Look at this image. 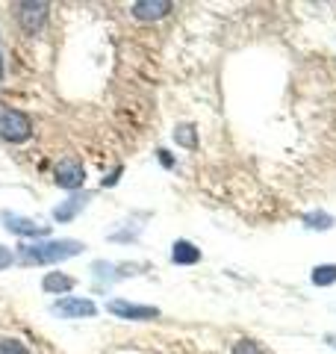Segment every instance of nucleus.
Here are the masks:
<instances>
[{
    "label": "nucleus",
    "mask_w": 336,
    "mask_h": 354,
    "mask_svg": "<svg viewBox=\"0 0 336 354\" xmlns=\"http://www.w3.org/2000/svg\"><path fill=\"white\" fill-rule=\"evenodd\" d=\"M83 242L77 239H41V242H30V245H21L15 260L21 266H50V263H62L71 260L77 254H83Z\"/></svg>",
    "instance_id": "f257e3e1"
},
{
    "label": "nucleus",
    "mask_w": 336,
    "mask_h": 354,
    "mask_svg": "<svg viewBox=\"0 0 336 354\" xmlns=\"http://www.w3.org/2000/svg\"><path fill=\"white\" fill-rule=\"evenodd\" d=\"M0 136L6 142H27L32 136V121L27 113H21V109H0Z\"/></svg>",
    "instance_id": "f03ea898"
},
{
    "label": "nucleus",
    "mask_w": 336,
    "mask_h": 354,
    "mask_svg": "<svg viewBox=\"0 0 336 354\" xmlns=\"http://www.w3.org/2000/svg\"><path fill=\"white\" fill-rule=\"evenodd\" d=\"M15 18L24 32L36 36L48 21V3H36V0H24V3H15Z\"/></svg>",
    "instance_id": "7ed1b4c3"
},
{
    "label": "nucleus",
    "mask_w": 336,
    "mask_h": 354,
    "mask_svg": "<svg viewBox=\"0 0 336 354\" xmlns=\"http://www.w3.org/2000/svg\"><path fill=\"white\" fill-rule=\"evenodd\" d=\"M50 313L59 316V319H92L97 313V307H95V301H88V298L65 295L59 301L50 304Z\"/></svg>",
    "instance_id": "20e7f679"
},
{
    "label": "nucleus",
    "mask_w": 336,
    "mask_h": 354,
    "mask_svg": "<svg viewBox=\"0 0 336 354\" xmlns=\"http://www.w3.org/2000/svg\"><path fill=\"white\" fill-rule=\"evenodd\" d=\"M53 180H56V186H62V189H68V192L80 189V186L86 183V169H83V162H80V160H74V157L62 160V162H56Z\"/></svg>",
    "instance_id": "39448f33"
},
{
    "label": "nucleus",
    "mask_w": 336,
    "mask_h": 354,
    "mask_svg": "<svg viewBox=\"0 0 336 354\" xmlns=\"http://www.w3.org/2000/svg\"><path fill=\"white\" fill-rule=\"evenodd\" d=\"M0 221L6 225L9 234H18V236H48L50 234V225H41V221H36V218L9 213V209L0 213Z\"/></svg>",
    "instance_id": "423d86ee"
},
{
    "label": "nucleus",
    "mask_w": 336,
    "mask_h": 354,
    "mask_svg": "<svg viewBox=\"0 0 336 354\" xmlns=\"http://www.w3.org/2000/svg\"><path fill=\"white\" fill-rule=\"evenodd\" d=\"M106 310L112 316H118V319H130V322H148V319L160 316V310L156 307L130 304V301H124V298H112V301H106Z\"/></svg>",
    "instance_id": "0eeeda50"
},
{
    "label": "nucleus",
    "mask_w": 336,
    "mask_h": 354,
    "mask_svg": "<svg viewBox=\"0 0 336 354\" xmlns=\"http://www.w3.org/2000/svg\"><path fill=\"white\" fill-rule=\"evenodd\" d=\"M88 201H92V195L88 192H74L71 198H65L62 204L53 207V221H59V225H65V221H71L83 213V209L88 207Z\"/></svg>",
    "instance_id": "6e6552de"
},
{
    "label": "nucleus",
    "mask_w": 336,
    "mask_h": 354,
    "mask_svg": "<svg viewBox=\"0 0 336 354\" xmlns=\"http://www.w3.org/2000/svg\"><path fill=\"white\" fill-rule=\"evenodd\" d=\"M130 12L139 21H160L171 12V3L168 0H139V3L130 6Z\"/></svg>",
    "instance_id": "1a4fd4ad"
},
{
    "label": "nucleus",
    "mask_w": 336,
    "mask_h": 354,
    "mask_svg": "<svg viewBox=\"0 0 336 354\" xmlns=\"http://www.w3.org/2000/svg\"><path fill=\"white\" fill-rule=\"evenodd\" d=\"M133 269H139V266H115V263H104V260H97V263L92 266L95 278H97V281H106V286L115 283V281H121V278H127V274H136Z\"/></svg>",
    "instance_id": "9d476101"
},
{
    "label": "nucleus",
    "mask_w": 336,
    "mask_h": 354,
    "mask_svg": "<svg viewBox=\"0 0 336 354\" xmlns=\"http://www.w3.org/2000/svg\"><path fill=\"white\" fill-rule=\"evenodd\" d=\"M200 260V248H195L189 239H177L171 245V263L174 266H195Z\"/></svg>",
    "instance_id": "9b49d317"
},
{
    "label": "nucleus",
    "mask_w": 336,
    "mask_h": 354,
    "mask_svg": "<svg viewBox=\"0 0 336 354\" xmlns=\"http://www.w3.org/2000/svg\"><path fill=\"white\" fill-rule=\"evenodd\" d=\"M41 290L50 295H65L74 290V278H68V274H62V272H48L41 281Z\"/></svg>",
    "instance_id": "f8f14e48"
},
{
    "label": "nucleus",
    "mask_w": 336,
    "mask_h": 354,
    "mask_svg": "<svg viewBox=\"0 0 336 354\" xmlns=\"http://www.w3.org/2000/svg\"><path fill=\"white\" fill-rule=\"evenodd\" d=\"M301 221H304V227H310V230H330L336 225V218L330 213H324V209H312V213H307Z\"/></svg>",
    "instance_id": "ddd939ff"
},
{
    "label": "nucleus",
    "mask_w": 336,
    "mask_h": 354,
    "mask_svg": "<svg viewBox=\"0 0 336 354\" xmlns=\"http://www.w3.org/2000/svg\"><path fill=\"white\" fill-rule=\"evenodd\" d=\"M174 142L180 148L195 151L198 148V130H195V124H177L174 127Z\"/></svg>",
    "instance_id": "4468645a"
},
{
    "label": "nucleus",
    "mask_w": 336,
    "mask_h": 354,
    "mask_svg": "<svg viewBox=\"0 0 336 354\" xmlns=\"http://www.w3.org/2000/svg\"><path fill=\"white\" fill-rule=\"evenodd\" d=\"M310 281L316 286H333L336 283V263H324V266H316L310 274Z\"/></svg>",
    "instance_id": "2eb2a0df"
},
{
    "label": "nucleus",
    "mask_w": 336,
    "mask_h": 354,
    "mask_svg": "<svg viewBox=\"0 0 336 354\" xmlns=\"http://www.w3.org/2000/svg\"><path fill=\"white\" fill-rule=\"evenodd\" d=\"M0 354H30V348L15 337H0Z\"/></svg>",
    "instance_id": "dca6fc26"
},
{
    "label": "nucleus",
    "mask_w": 336,
    "mask_h": 354,
    "mask_svg": "<svg viewBox=\"0 0 336 354\" xmlns=\"http://www.w3.org/2000/svg\"><path fill=\"white\" fill-rule=\"evenodd\" d=\"M233 354H263V348L256 346L254 339H239L236 346H233Z\"/></svg>",
    "instance_id": "f3484780"
},
{
    "label": "nucleus",
    "mask_w": 336,
    "mask_h": 354,
    "mask_svg": "<svg viewBox=\"0 0 336 354\" xmlns=\"http://www.w3.org/2000/svg\"><path fill=\"white\" fill-rule=\"evenodd\" d=\"M12 263H15V254L9 251V248H3V245H0V272H3L6 266H12Z\"/></svg>",
    "instance_id": "a211bd4d"
},
{
    "label": "nucleus",
    "mask_w": 336,
    "mask_h": 354,
    "mask_svg": "<svg viewBox=\"0 0 336 354\" xmlns=\"http://www.w3.org/2000/svg\"><path fill=\"white\" fill-rule=\"evenodd\" d=\"M156 153H160V162L165 165V169H174V160H171V157H168V151H162V148H160V151H156Z\"/></svg>",
    "instance_id": "6ab92c4d"
},
{
    "label": "nucleus",
    "mask_w": 336,
    "mask_h": 354,
    "mask_svg": "<svg viewBox=\"0 0 336 354\" xmlns=\"http://www.w3.org/2000/svg\"><path fill=\"white\" fill-rule=\"evenodd\" d=\"M118 177H121V169H115L109 177H104V189H106V186H115V183H118Z\"/></svg>",
    "instance_id": "aec40b11"
},
{
    "label": "nucleus",
    "mask_w": 336,
    "mask_h": 354,
    "mask_svg": "<svg viewBox=\"0 0 336 354\" xmlns=\"http://www.w3.org/2000/svg\"><path fill=\"white\" fill-rule=\"evenodd\" d=\"M328 342H330V346L336 348V334H328Z\"/></svg>",
    "instance_id": "412c9836"
}]
</instances>
